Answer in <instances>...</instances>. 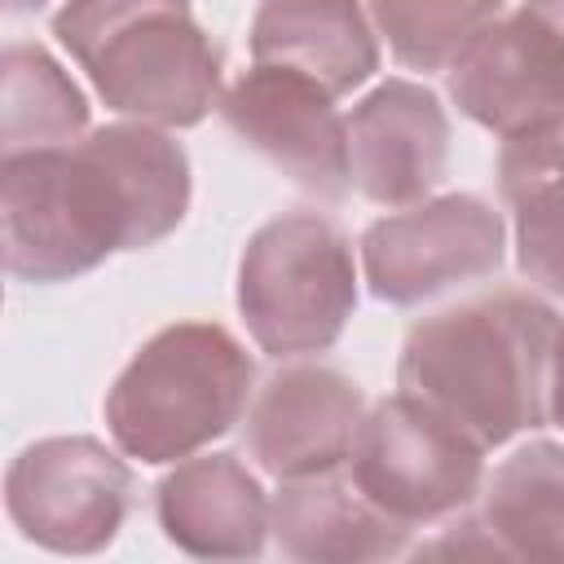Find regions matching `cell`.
Segmentation results:
<instances>
[{
    "instance_id": "cell-1",
    "label": "cell",
    "mask_w": 564,
    "mask_h": 564,
    "mask_svg": "<svg viewBox=\"0 0 564 564\" xmlns=\"http://www.w3.org/2000/svg\"><path fill=\"white\" fill-rule=\"evenodd\" d=\"M189 212V154L154 123H106L75 145L0 159L4 273L70 282L115 251L163 242Z\"/></svg>"
},
{
    "instance_id": "cell-5",
    "label": "cell",
    "mask_w": 564,
    "mask_h": 564,
    "mask_svg": "<svg viewBox=\"0 0 564 564\" xmlns=\"http://www.w3.org/2000/svg\"><path fill=\"white\" fill-rule=\"evenodd\" d=\"M357 308L348 234L322 212L264 220L238 260V313L273 361L326 352Z\"/></svg>"
},
{
    "instance_id": "cell-12",
    "label": "cell",
    "mask_w": 564,
    "mask_h": 564,
    "mask_svg": "<svg viewBox=\"0 0 564 564\" xmlns=\"http://www.w3.org/2000/svg\"><path fill=\"white\" fill-rule=\"evenodd\" d=\"M449 159V115L427 84L383 79L348 115L352 185L379 207L423 203Z\"/></svg>"
},
{
    "instance_id": "cell-19",
    "label": "cell",
    "mask_w": 564,
    "mask_h": 564,
    "mask_svg": "<svg viewBox=\"0 0 564 564\" xmlns=\"http://www.w3.org/2000/svg\"><path fill=\"white\" fill-rule=\"evenodd\" d=\"M507 0H370L392 57L410 70H449L467 44L502 18Z\"/></svg>"
},
{
    "instance_id": "cell-14",
    "label": "cell",
    "mask_w": 564,
    "mask_h": 564,
    "mask_svg": "<svg viewBox=\"0 0 564 564\" xmlns=\"http://www.w3.org/2000/svg\"><path fill=\"white\" fill-rule=\"evenodd\" d=\"M251 62L286 66L344 97L379 70V44L361 0H264L251 18Z\"/></svg>"
},
{
    "instance_id": "cell-4",
    "label": "cell",
    "mask_w": 564,
    "mask_h": 564,
    "mask_svg": "<svg viewBox=\"0 0 564 564\" xmlns=\"http://www.w3.org/2000/svg\"><path fill=\"white\" fill-rule=\"evenodd\" d=\"M256 388V361L216 322L150 335L106 392V427L137 463H176L234 432Z\"/></svg>"
},
{
    "instance_id": "cell-16",
    "label": "cell",
    "mask_w": 564,
    "mask_h": 564,
    "mask_svg": "<svg viewBox=\"0 0 564 564\" xmlns=\"http://www.w3.org/2000/svg\"><path fill=\"white\" fill-rule=\"evenodd\" d=\"M498 189L516 216V260L564 300V119L502 137Z\"/></svg>"
},
{
    "instance_id": "cell-3",
    "label": "cell",
    "mask_w": 564,
    "mask_h": 564,
    "mask_svg": "<svg viewBox=\"0 0 564 564\" xmlns=\"http://www.w3.org/2000/svg\"><path fill=\"white\" fill-rule=\"evenodd\" d=\"M53 35L123 119L194 128L220 106V53L189 0H66Z\"/></svg>"
},
{
    "instance_id": "cell-7",
    "label": "cell",
    "mask_w": 564,
    "mask_h": 564,
    "mask_svg": "<svg viewBox=\"0 0 564 564\" xmlns=\"http://www.w3.org/2000/svg\"><path fill=\"white\" fill-rule=\"evenodd\" d=\"M123 458L97 436H44L26 445L4 471V511L13 529L57 555L106 551L132 502V471Z\"/></svg>"
},
{
    "instance_id": "cell-20",
    "label": "cell",
    "mask_w": 564,
    "mask_h": 564,
    "mask_svg": "<svg viewBox=\"0 0 564 564\" xmlns=\"http://www.w3.org/2000/svg\"><path fill=\"white\" fill-rule=\"evenodd\" d=\"M546 410H551V423L564 427V322H560L555 352H551V392H546Z\"/></svg>"
},
{
    "instance_id": "cell-15",
    "label": "cell",
    "mask_w": 564,
    "mask_h": 564,
    "mask_svg": "<svg viewBox=\"0 0 564 564\" xmlns=\"http://www.w3.org/2000/svg\"><path fill=\"white\" fill-rule=\"evenodd\" d=\"M273 538L282 555L308 564L392 560L410 546V529L379 511L357 480L339 471L282 480L273 498Z\"/></svg>"
},
{
    "instance_id": "cell-9",
    "label": "cell",
    "mask_w": 564,
    "mask_h": 564,
    "mask_svg": "<svg viewBox=\"0 0 564 564\" xmlns=\"http://www.w3.org/2000/svg\"><path fill=\"white\" fill-rule=\"evenodd\" d=\"M449 97L498 137L564 119V0H520L489 22L449 66Z\"/></svg>"
},
{
    "instance_id": "cell-2",
    "label": "cell",
    "mask_w": 564,
    "mask_h": 564,
    "mask_svg": "<svg viewBox=\"0 0 564 564\" xmlns=\"http://www.w3.org/2000/svg\"><path fill=\"white\" fill-rule=\"evenodd\" d=\"M560 317L524 291H494L410 326L397 357V388L480 449L546 427L551 352Z\"/></svg>"
},
{
    "instance_id": "cell-17",
    "label": "cell",
    "mask_w": 564,
    "mask_h": 564,
    "mask_svg": "<svg viewBox=\"0 0 564 564\" xmlns=\"http://www.w3.org/2000/svg\"><path fill=\"white\" fill-rule=\"evenodd\" d=\"M480 520L507 560L564 564V445L529 441L502 458L485 485Z\"/></svg>"
},
{
    "instance_id": "cell-6",
    "label": "cell",
    "mask_w": 564,
    "mask_h": 564,
    "mask_svg": "<svg viewBox=\"0 0 564 564\" xmlns=\"http://www.w3.org/2000/svg\"><path fill=\"white\" fill-rule=\"evenodd\" d=\"M480 454L485 449L432 405L397 392L361 419L348 463L357 489L379 511L414 529L463 511L480 494Z\"/></svg>"
},
{
    "instance_id": "cell-8",
    "label": "cell",
    "mask_w": 564,
    "mask_h": 564,
    "mask_svg": "<svg viewBox=\"0 0 564 564\" xmlns=\"http://www.w3.org/2000/svg\"><path fill=\"white\" fill-rule=\"evenodd\" d=\"M502 216L476 194H441L379 216L361 234L370 295L397 308L436 300L502 269Z\"/></svg>"
},
{
    "instance_id": "cell-21",
    "label": "cell",
    "mask_w": 564,
    "mask_h": 564,
    "mask_svg": "<svg viewBox=\"0 0 564 564\" xmlns=\"http://www.w3.org/2000/svg\"><path fill=\"white\" fill-rule=\"evenodd\" d=\"M48 0H4V13H13V18H26V13H40Z\"/></svg>"
},
{
    "instance_id": "cell-11",
    "label": "cell",
    "mask_w": 564,
    "mask_h": 564,
    "mask_svg": "<svg viewBox=\"0 0 564 564\" xmlns=\"http://www.w3.org/2000/svg\"><path fill=\"white\" fill-rule=\"evenodd\" d=\"M361 419L366 401L348 375L330 366H291L260 388L247 414V449L273 480L339 471L352 458Z\"/></svg>"
},
{
    "instance_id": "cell-13",
    "label": "cell",
    "mask_w": 564,
    "mask_h": 564,
    "mask_svg": "<svg viewBox=\"0 0 564 564\" xmlns=\"http://www.w3.org/2000/svg\"><path fill=\"white\" fill-rule=\"evenodd\" d=\"M163 538L194 560H256L273 533V502L238 454L176 463L154 485Z\"/></svg>"
},
{
    "instance_id": "cell-18",
    "label": "cell",
    "mask_w": 564,
    "mask_h": 564,
    "mask_svg": "<svg viewBox=\"0 0 564 564\" xmlns=\"http://www.w3.org/2000/svg\"><path fill=\"white\" fill-rule=\"evenodd\" d=\"M0 159L62 150L88 132V97L40 44H4L0 53Z\"/></svg>"
},
{
    "instance_id": "cell-10",
    "label": "cell",
    "mask_w": 564,
    "mask_h": 564,
    "mask_svg": "<svg viewBox=\"0 0 564 564\" xmlns=\"http://www.w3.org/2000/svg\"><path fill=\"white\" fill-rule=\"evenodd\" d=\"M220 119L300 189L326 203L348 194V119L322 84L286 66L256 62L220 93Z\"/></svg>"
}]
</instances>
